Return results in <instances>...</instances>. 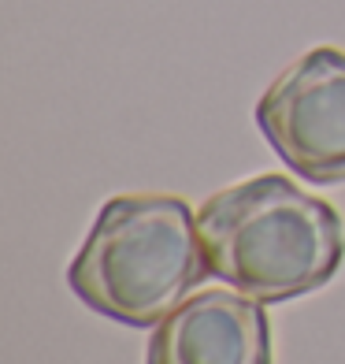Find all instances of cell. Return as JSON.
Returning a JSON list of instances; mask_svg holds the SVG:
<instances>
[{
	"label": "cell",
	"mask_w": 345,
	"mask_h": 364,
	"mask_svg": "<svg viewBox=\"0 0 345 364\" xmlns=\"http://www.w3.org/2000/svg\"><path fill=\"white\" fill-rule=\"evenodd\" d=\"M208 275L197 212L175 193H123L104 201L67 283L97 316L153 327Z\"/></svg>",
	"instance_id": "2"
},
{
	"label": "cell",
	"mask_w": 345,
	"mask_h": 364,
	"mask_svg": "<svg viewBox=\"0 0 345 364\" xmlns=\"http://www.w3.org/2000/svg\"><path fill=\"white\" fill-rule=\"evenodd\" d=\"M197 238L208 275L264 305L327 287L345 257L334 205L286 175H256L212 193L197 208Z\"/></svg>",
	"instance_id": "1"
},
{
	"label": "cell",
	"mask_w": 345,
	"mask_h": 364,
	"mask_svg": "<svg viewBox=\"0 0 345 364\" xmlns=\"http://www.w3.org/2000/svg\"><path fill=\"white\" fill-rule=\"evenodd\" d=\"M145 364H271L264 301L241 290L190 294L156 323Z\"/></svg>",
	"instance_id": "4"
},
{
	"label": "cell",
	"mask_w": 345,
	"mask_h": 364,
	"mask_svg": "<svg viewBox=\"0 0 345 364\" xmlns=\"http://www.w3.org/2000/svg\"><path fill=\"white\" fill-rule=\"evenodd\" d=\"M256 127L297 178L345 182V53L308 48L256 101Z\"/></svg>",
	"instance_id": "3"
}]
</instances>
